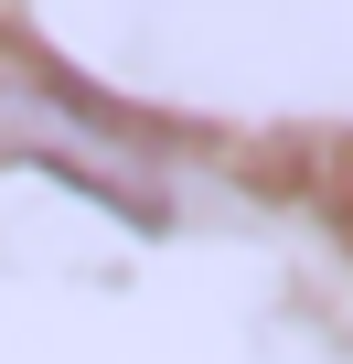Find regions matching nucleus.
I'll use <instances>...</instances> for the list:
<instances>
[{"instance_id": "nucleus-1", "label": "nucleus", "mask_w": 353, "mask_h": 364, "mask_svg": "<svg viewBox=\"0 0 353 364\" xmlns=\"http://www.w3.org/2000/svg\"><path fill=\"white\" fill-rule=\"evenodd\" d=\"M0 171H54L129 225L183 215L171 139H150L139 118H118V107H97V97H75L65 75H33V65H0Z\"/></svg>"}]
</instances>
